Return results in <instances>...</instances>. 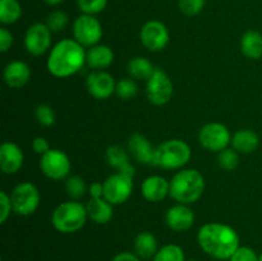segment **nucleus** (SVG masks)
<instances>
[{
	"instance_id": "f257e3e1",
	"label": "nucleus",
	"mask_w": 262,
	"mask_h": 261,
	"mask_svg": "<svg viewBox=\"0 0 262 261\" xmlns=\"http://www.w3.org/2000/svg\"><path fill=\"white\" fill-rule=\"evenodd\" d=\"M200 247L216 260H229L239 248V235L232 227L222 223H207L197 233Z\"/></svg>"
},
{
	"instance_id": "f03ea898",
	"label": "nucleus",
	"mask_w": 262,
	"mask_h": 261,
	"mask_svg": "<svg viewBox=\"0 0 262 261\" xmlns=\"http://www.w3.org/2000/svg\"><path fill=\"white\" fill-rule=\"evenodd\" d=\"M86 63L83 46L76 40L66 38L51 49L48 58V71L58 78H66L76 74Z\"/></svg>"
},
{
	"instance_id": "7ed1b4c3",
	"label": "nucleus",
	"mask_w": 262,
	"mask_h": 261,
	"mask_svg": "<svg viewBox=\"0 0 262 261\" xmlns=\"http://www.w3.org/2000/svg\"><path fill=\"white\" fill-rule=\"evenodd\" d=\"M205 191V178L196 169H183L170 181V196L179 204L189 205L200 200Z\"/></svg>"
},
{
	"instance_id": "20e7f679",
	"label": "nucleus",
	"mask_w": 262,
	"mask_h": 261,
	"mask_svg": "<svg viewBox=\"0 0 262 261\" xmlns=\"http://www.w3.org/2000/svg\"><path fill=\"white\" fill-rule=\"evenodd\" d=\"M87 215L86 206L76 201H67L59 205L53 212L51 223L60 233H74L84 227Z\"/></svg>"
},
{
	"instance_id": "39448f33",
	"label": "nucleus",
	"mask_w": 262,
	"mask_h": 261,
	"mask_svg": "<svg viewBox=\"0 0 262 261\" xmlns=\"http://www.w3.org/2000/svg\"><path fill=\"white\" fill-rule=\"evenodd\" d=\"M191 147L182 140H168L155 148L154 165L164 169L183 168L191 160Z\"/></svg>"
},
{
	"instance_id": "423d86ee",
	"label": "nucleus",
	"mask_w": 262,
	"mask_h": 261,
	"mask_svg": "<svg viewBox=\"0 0 262 261\" xmlns=\"http://www.w3.org/2000/svg\"><path fill=\"white\" fill-rule=\"evenodd\" d=\"M13 211L22 216L32 215L40 205V193L35 184L30 182L19 183L10 194Z\"/></svg>"
},
{
	"instance_id": "0eeeda50",
	"label": "nucleus",
	"mask_w": 262,
	"mask_h": 261,
	"mask_svg": "<svg viewBox=\"0 0 262 261\" xmlns=\"http://www.w3.org/2000/svg\"><path fill=\"white\" fill-rule=\"evenodd\" d=\"M146 94L151 104L158 105V106L168 104L174 94L173 83L168 74L161 69L156 68L152 76L147 79Z\"/></svg>"
},
{
	"instance_id": "6e6552de",
	"label": "nucleus",
	"mask_w": 262,
	"mask_h": 261,
	"mask_svg": "<svg viewBox=\"0 0 262 261\" xmlns=\"http://www.w3.org/2000/svg\"><path fill=\"white\" fill-rule=\"evenodd\" d=\"M199 141L206 150L212 153H220L225 150L230 142H232V136L229 129L224 124L217 122H211L205 124L200 129Z\"/></svg>"
},
{
	"instance_id": "1a4fd4ad",
	"label": "nucleus",
	"mask_w": 262,
	"mask_h": 261,
	"mask_svg": "<svg viewBox=\"0 0 262 261\" xmlns=\"http://www.w3.org/2000/svg\"><path fill=\"white\" fill-rule=\"evenodd\" d=\"M74 40L82 46L92 48L102 37V26L97 18L90 14H82L73 23Z\"/></svg>"
},
{
	"instance_id": "9d476101",
	"label": "nucleus",
	"mask_w": 262,
	"mask_h": 261,
	"mask_svg": "<svg viewBox=\"0 0 262 261\" xmlns=\"http://www.w3.org/2000/svg\"><path fill=\"white\" fill-rule=\"evenodd\" d=\"M41 171L54 181L64 179L71 171V160L68 155L58 148H50L40 159Z\"/></svg>"
},
{
	"instance_id": "9b49d317",
	"label": "nucleus",
	"mask_w": 262,
	"mask_h": 261,
	"mask_svg": "<svg viewBox=\"0 0 262 261\" xmlns=\"http://www.w3.org/2000/svg\"><path fill=\"white\" fill-rule=\"evenodd\" d=\"M133 189V178L119 173L110 176L104 182V199L112 205H120L129 199Z\"/></svg>"
},
{
	"instance_id": "f8f14e48",
	"label": "nucleus",
	"mask_w": 262,
	"mask_h": 261,
	"mask_svg": "<svg viewBox=\"0 0 262 261\" xmlns=\"http://www.w3.org/2000/svg\"><path fill=\"white\" fill-rule=\"evenodd\" d=\"M140 38L150 51H161L169 42V31L160 20H148L141 28Z\"/></svg>"
},
{
	"instance_id": "ddd939ff",
	"label": "nucleus",
	"mask_w": 262,
	"mask_h": 261,
	"mask_svg": "<svg viewBox=\"0 0 262 261\" xmlns=\"http://www.w3.org/2000/svg\"><path fill=\"white\" fill-rule=\"evenodd\" d=\"M51 45V31L43 23L30 26L25 35V48L31 55L45 54Z\"/></svg>"
},
{
	"instance_id": "4468645a",
	"label": "nucleus",
	"mask_w": 262,
	"mask_h": 261,
	"mask_svg": "<svg viewBox=\"0 0 262 261\" xmlns=\"http://www.w3.org/2000/svg\"><path fill=\"white\" fill-rule=\"evenodd\" d=\"M86 87L91 96H94L95 99L104 100L114 94L117 83H115L112 74L104 71H97L89 74Z\"/></svg>"
},
{
	"instance_id": "2eb2a0df",
	"label": "nucleus",
	"mask_w": 262,
	"mask_h": 261,
	"mask_svg": "<svg viewBox=\"0 0 262 261\" xmlns=\"http://www.w3.org/2000/svg\"><path fill=\"white\" fill-rule=\"evenodd\" d=\"M165 222L174 232H186L193 225L194 212L184 204L174 205L166 212Z\"/></svg>"
},
{
	"instance_id": "dca6fc26",
	"label": "nucleus",
	"mask_w": 262,
	"mask_h": 261,
	"mask_svg": "<svg viewBox=\"0 0 262 261\" xmlns=\"http://www.w3.org/2000/svg\"><path fill=\"white\" fill-rule=\"evenodd\" d=\"M23 151L14 142H4L0 147V168L5 174H14L23 165Z\"/></svg>"
},
{
	"instance_id": "f3484780",
	"label": "nucleus",
	"mask_w": 262,
	"mask_h": 261,
	"mask_svg": "<svg viewBox=\"0 0 262 261\" xmlns=\"http://www.w3.org/2000/svg\"><path fill=\"white\" fill-rule=\"evenodd\" d=\"M142 196L150 202H160L170 193V182L164 177L151 176L143 181L141 186Z\"/></svg>"
},
{
	"instance_id": "a211bd4d",
	"label": "nucleus",
	"mask_w": 262,
	"mask_h": 261,
	"mask_svg": "<svg viewBox=\"0 0 262 261\" xmlns=\"http://www.w3.org/2000/svg\"><path fill=\"white\" fill-rule=\"evenodd\" d=\"M128 150L130 151L133 158L141 164L154 165L155 159V148L150 143V141L142 135L135 133L128 140Z\"/></svg>"
},
{
	"instance_id": "6ab92c4d",
	"label": "nucleus",
	"mask_w": 262,
	"mask_h": 261,
	"mask_svg": "<svg viewBox=\"0 0 262 261\" xmlns=\"http://www.w3.org/2000/svg\"><path fill=\"white\" fill-rule=\"evenodd\" d=\"M31 69L25 61H10L4 69V81L12 89H20L30 81Z\"/></svg>"
},
{
	"instance_id": "aec40b11",
	"label": "nucleus",
	"mask_w": 262,
	"mask_h": 261,
	"mask_svg": "<svg viewBox=\"0 0 262 261\" xmlns=\"http://www.w3.org/2000/svg\"><path fill=\"white\" fill-rule=\"evenodd\" d=\"M87 215L97 224H106L113 217V205L107 200L91 199L86 205Z\"/></svg>"
},
{
	"instance_id": "412c9836",
	"label": "nucleus",
	"mask_w": 262,
	"mask_h": 261,
	"mask_svg": "<svg viewBox=\"0 0 262 261\" xmlns=\"http://www.w3.org/2000/svg\"><path fill=\"white\" fill-rule=\"evenodd\" d=\"M232 146L237 153L251 154L257 150L260 137L252 129H239L232 137Z\"/></svg>"
},
{
	"instance_id": "4be33fe9",
	"label": "nucleus",
	"mask_w": 262,
	"mask_h": 261,
	"mask_svg": "<svg viewBox=\"0 0 262 261\" xmlns=\"http://www.w3.org/2000/svg\"><path fill=\"white\" fill-rule=\"evenodd\" d=\"M114 60V53L106 45H95L86 53V63L94 69L107 68Z\"/></svg>"
},
{
	"instance_id": "5701e85b",
	"label": "nucleus",
	"mask_w": 262,
	"mask_h": 261,
	"mask_svg": "<svg viewBox=\"0 0 262 261\" xmlns=\"http://www.w3.org/2000/svg\"><path fill=\"white\" fill-rule=\"evenodd\" d=\"M133 247H135V253L141 260L154 258V256L159 251L158 241H156L155 235L150 232L138 233L137 237L135 238Z\"/></svg>"
},
{
	"instance_id": "b1692460",
	"label": "nucleus",
	"mask_w": 262,
	"mask_h": 261,
	"mask_svg": "<svg viewBox=\"0 0 262 261\" xmlns=\"http://www.w3.org/2000/svg\"><path fill=\"white\" fill-rule=\"evenodd\" d=\"M241 50L248 59L257 60L262 58V35L258 31L250 30L241 38Z\"/></svg>"
},
{
	"instance_id": "393cba45",
	"label": "nucleus",
	"mask_w": 262,
	"mask_h": 261,
	"mask_svg": "<svg viewBox=\"0 0 262 261\" xmlns=\"http://www.w3.org/2000/svg\"><path fill=\"white\" fill-rule=\"evenodd\" d=\"M154 71H155V68L151 64V61L143 56L130 59L129 63H128V73L135 79H146L147 81L152 76Z\"/></svg>"
},
{
	"instance_id": "a878e982",
	"label": "nucleus",
	"mask_w": 262,
	"mask_h": 261,
	"mask_svg": "<svg viewBox=\"0 0 262 261\" xmlns=\"http://www.w3.org/2000/svg\"><path fill=\"white\" fill-rule=\"evenodd\" d=\"M22 15V7L18 0H0V20L4 25L17 22Z\"/></svg>"
},
{
	"instance_id": "bb28decb",
	"label": "nucleus",
	"mask_w": 262,
	"mask_h": 261,
	"mask_svg": "<svg viewBox=\"0 0 262 261\" xmlns=\"http://www.w3.org/2000/svg\"><path fill=\"white\" fill-rule=\"evenodd\" d=\"M154 261H186V255L181 246L169 243L159 248L154 256Z\"/></svg>"
},
{
	"instance_id": "cd10ccee",
	"label": "nucleus",
	"mask_w": 262,
	"mask_h": 261,
	"mask_svg": "<svg viewBox=\"0 0 262 261\" xmlns=\"http://www.w3.org/2000/svg\"><path fill=\"white\" fill-rule=\"evenodd\" d=\"M105 158H106L107 164H109L110 166H113V168L118 169V170H120L123 166L129 164V158H128L127 151L117 145L107 147Z\"/></svg>"
},
{
	"instance_id": "c85d7f7f",
	"label": "nucleus",
	"mask_w": 262,
	"mask_h": 261,
	"mask_svg": "<svg viewBox=\"0 0 262 261\" xmlns=\"http://www.w3.org/2000/svg\"><path fill=\"white\" fill-rule=\"evenodd\" d=\"M138 92L137 83L130 78H123L119 82H117V87H115V94L118 97L122 100H130L136 97Z\"/></svg>"
},
{
	"instance_id": "c756f323",
	"label": "nucleus",
	"mask_w": 262,
	"mask_h": 261,
	"mask_svg": "<svg viewBox=\"0 0 262 261\" xmlns=\"http://www.w3.org/2000/svg\"><path fill=\"white\" fill-rule=\"evenodd\" d=\"M217 161H219L220 168L224 169L227 171L234 170L239 163V158L234 148H225V150L220 151L219 156H217Z\"/></svg>"
},
{
	"instance_id": "7c9ffc66",
	"label": "nucleus",
	"mask_w": 262,
	"mask_h": 261,
	"mask_svg": "<svg viewBox=\"0 0 262 261\" xmlns=\"http://www.w3.org/2000/svg\"><path fill=\"white\" fill-rule=\"evenodd\" d=\"M66 189L72 199L78 200L83 197V194L86 193V183H84V181L81 177L72 176L67 179Z\"/></svg>"
},
{
	"instance_id": "2f4dec72",
	"label": "nucleus",
	"mask_w": 262,
	"mask_h": 261,
	"mask_svg": "<svg viewBox=\"0 0 262 261\" xmlns=\"http://www.w3.org/2000/svg\"><path fill=\"white\" fill-rule=\"evenodd\" d=\"M67 25H68V15L61 10L51 12L46 19V26L50 28L51 32H59V31L64 30Z\"/></svg>"
},
{
	"instance_id": "473e14b6",
	"label": "nucleus",
	"mask_w": 262,
	"mask_h": 261,
	"mask_svg": "<svg viewBox=\"0 0 262 261\" xmlns=\"http://www.w3.org/2000/svg\"><path fill=\"white\" fill-rule=\"evenodd\" d=\"M77 4L83 14L95 15L105 9L107 0H77Z\"/></svg>"
},
{
	"instance_id": "72a5a7b5",
	"label": "nucleus",
	"mask_w": 262,
	"mask_h": 261,
	"mask_svg": "<svg viewBox=\"0 0 262 261\" xmlns=\"http://www.w3.org/2000/svg\"><path fill=\"white\" fill-rule=\"evenodd\" d=\"M206 0H179V9L188 17H194L204 9Z\"/></svg>"
},
{
	"instance_id": "f704fd0d",
	"label": "nucleus",
	"mask_w": 262,
	"mask_h": 261,
	"mask_svg": "<svg viewBox=\"0 0 262 261\" xmlns=\"http://www.w3.org/2000/svg\"><path fill=\"white\" fill-rule=\"evenodd\" d=\"M35 115L38 123L45 125V127H50L55 123V113L49 105H38L36 107Z\"/></svg>"
},
{
	"instance_id": "c9c22d12",
	"label": "nucleus",
	"mask_w": 262,
	"mask_h": 261,
	"mask_svg": "<svg viewBox=\"0 0 262 261\" xmlns=\"http://www.w3.org/2000/svg\"><path fill=\"white\" fill-rule=\"evenodd\" d=\"M229 261H260V255H257L253 248L239 246V248L233 253Z\"/></svg>"
},
{
	"instance_id": "e433bc0d",
	"label": "nucleus",
	"mask_w": 262,
	"mask_h": 261,
	"mask_svg": "<svg viewBox=\"0 0 262 261\" xmlns=\"http://www.w3.org/2000/svg\"><path fill=\"white\" fill-rule=\"evenodd\" d=\"M0 207H2V212H0V223L4 224V223L7 222L8 217H9L10 211L13 210L10 196H8L7 192L4 191L0 192Z\"/></svg>"
},
{
	"instance_id": "4c0bfd02",
	"label": "nucleus",
	"mask_w": 262,
	"mask_h": 261,
	"mask_svg": "<svg viewBox=\"0 0 262 261\" xmlns=\"http://www.w3.org/2000/svg\"><path fill=\"white\" fill-rule=\"evenodd\" d=\"M13 44V35L7 28H0V51L5 53Z\"/></svg>"
},
{
	"instance_id": "58836bf2",
	"label": "nucleus",
	"mask_w": 262,
	"mask_h": 261,
	"mask_svg": "<svg viewBox=\"0 0 262 261\" xmlns=\"http://www.w3.org/2000/svg\"><path fill=\"white\" fill-rule=\"evenodd\" d=\"M32 148L36 154L42 156L43 154H46L50 150V145H49V142L43 137H36L32 141Z\"/></svg>"
},
{
	"instance_id": "ea45409f",
	"label": "nucleus",
	"mask_w": 262,
	"mask_h": 261,
	"mask_svg": "<svg viewBox=\"0 0 262 261\" xmlns=\"http://www.w3.org/2000/svg\"><path fill=\"white\" fill-rule=\"evenodd\" d=\"M89 192L91 194V199H102L104 197V183L95 182L90 186Z\"/></svg>"
},
{
	"instance_id": "a19ab883",
	"label": "nucleus",
	"mask_w": 262,
	"mask_h": 261,
	"mask_svg": "<svg viewBox=\"0 0 262 261\" xmlns=\"http://www.w3.org/2000/svg\"><path fill=\"white\" fill-rule=\"evenodd\" d=\"M112 261H141V258L136 253L124 251V252H119L118 255H115Z\"/></svg>"
},
{
	"instance_id": "79ce46f5",
	"label": "nucleus",
	"mask_w": 262,
	"mask_h": 261,
	"mask_svg": "<svg viewBox=\"0 0 262 261\" xmlns=\"http://www.w3.org/2000/svg\"><path fill=\"white\" fill-rule=\"evenodd\" d=\"M43 2L49 5H58V4H60L63 0H43Z\"/></svg>"
},
{
	"instance_id": "37998d69",
	"label": "nucleus",
	"mask_w": 262,
	"mask_h": 261,
	"mask_svg": "<svg viewBox=\"0 0 262 261\" xmlns=\"http://www.w3.org/2000/svg\"><path fill=\"white\" fill-rule=\"evenodd\" d=\"M260 261H262V253H260Z\"/></svg>"
},
{
	"instance_id": "c03bdc74",
	"label": "nucleus",
	"mask_w": 262,
	"mask_h": 261,
	"mask_svg": "<svg viewBox=\"0 0 262 261\" xmlns=\"http://www.w3.org/2000/svg\"><path fill=\"white\" fill-rule=\"evenodd\" d=\"M186 261H196V260H186Z\"/></svg>"
}]
</instances>
